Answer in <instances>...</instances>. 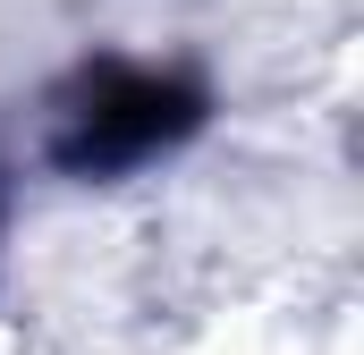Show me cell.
<instances>
[{"label": "cell", "mask_w": 364, "mask_h": 355, "mask_svg": "<svg viewBox=\"0 0 364 355\" xmlns=\"http://www.w3.org/2000/svg\"><path fill=\"white\" fill-rule=\"evenodd\" d=\"M186 127V93L144 77V68H110L93 77L85 110L68 119V161L77 170H110V161H144L153 144H170Z\"/></svg>", "instance_id": "cell-1"}]
</instances>
